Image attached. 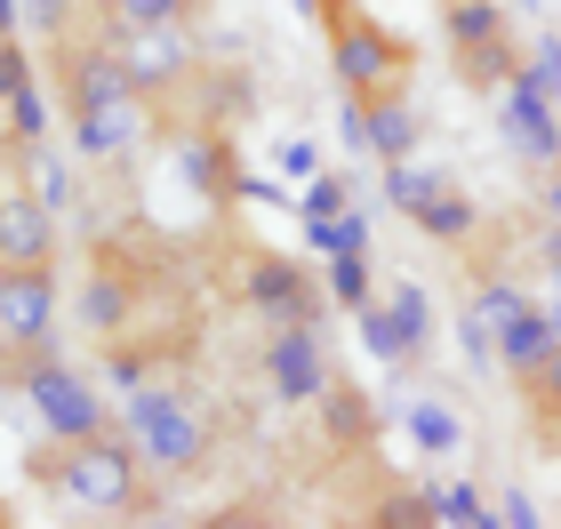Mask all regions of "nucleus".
Instances as JSON below:
<instances>
[{
    "label": "nucleus",
    "mask_w": 561,
    "mask_h": 529,
    "mask_svg": "<svg viewBox=\"0 0 561 529\" xmlns=\"http://www.w3.org/2000/svg\"><path fill=\"white\" fill-rule=\"evenodd\" d=\"M522 72H529V81H538L553 105H561V33H553V41H538V57H529Z\"/></svg>",
    "instance_id": "22"
},
{
    "label": "nucleus",
    "mask_w": 561,
    "mask_h": 529,
    "mask_svg": "<svg viewBox=\"0 0 561 529\" xmlns=\"http://www.w3.org/2000/svg\"><path fill=\"white\" fill-rule=\"evenodd\" d=\"M362 337H369V353L377 361H417L425 353V337H433V313H425V289L417 281H393L386 297H369L362 306Z\"/></svg>",
    "instance_id": "8"
},
{
    "label": "nucleus",
    "mask_w": 561,
    "mask_h": 529,
    "mask_svg": "<svg viewBox=\"0 0 561 529\" xmlns=\"http://www.w3.org/2000/svg\"><path fill=\"white\" fill-rule=\"evenodd\" d=\"M505 145H514L529 169H561V120H553V96L529 81V72H514V81H505Z\"/></svg>",
    "instance_id": "11"
},
{
    "label": "nucleus",
    "mask_w": 561,
    "mask_h": 529,
    "mask_svg": "<svg viewBox=\"0 0 561 529\" xmlns=\"http://www.w3.org/2000/svg\"><path fill=\"white\" fill-rule=\"evenodd\" d=\"M321 410H329V441H369V425H377V417H369V401H362V393H345L337 377H329Z\"/></svg>",
    "instance_id": "16"
},
{
    "label": "nucleus",
    "mask_w": 561,
    "mask_h": 529,
    "mask_svg": "<svg viewBox=\"0 0 561 529\" xmlns=\"http://www.w3.org/2000/svg\"><path fill=\"white\" fill-rule=\"evenodd\" d=\"M553 321H561V289H553Z\"/></svg>",
    "instance_id": "29"
},
{
    "label": "nucleus",
    "mask_w": 561,
    "mask_h": 529,
    "mask_svg": "<svg viewBox=\"0 0 561 529\" xmlns=\"http://www.w3.org/2000/svg\"><path fill=\"white\" fill-rule=\"evenodd\" d=\"M481 313H490V337H497V361L514 369V377H538L553 361V345H561V321L553 306H529V297L514 281H490L481 289Z\"/></svg>",
    "instance_id": "5"
},
{
    "label": "nucleus",
    "mask_w": 561,
    "mask_h": 529,
    "mask_svg": "<svg viewBox=\"0 0 561 529\" xmlns=\"http://www.w3.org/2000/svg\"><path fill=\"white\" fill-rule=\"evenodd\" d=\"M280 169H289V176H313V145H280Z\"/></svg>",
    "instance_id": "25"
},
{
    "label": "nucleus",
    "mask_w": 561,
    "mask_h": 529,
    "mask_svg": "<svg viewBox=\"0 0 561 529\" xmlns=\"http://www.w3.org/2000/svg\"><path fill=\"white\" fill-rule=\"evenodd\" d=\"M386 193H393V209H410L433 241H466L473 233V200L449 185V176H433V169H410V161H393L386 176Z\"/></svg>",
    "instance_id": "9"
},
{
    "label": "nucleus",
    "mask_w": 561,
    "mask_h": 529,
    "mask_svg": "<svg viewBox=\"0 0 561 529\" xmlns=\"http://www.w3.org/2000/svg\"><path fill=\"white\" fill-rule=\"evenodd\" d=\"M24 401H33V417L48 425L57 441H81V434H105V401H96V386L81 369H65V361H33V377H24Z\"/></svg>",
    "instance_id": "7"
},
{
    "label": "nucleus",
    "mask_w": 561,
    "mask_h": 529,
    "mask_svg": "<svg viewBox=\"0 0 561 529\" xmlns=\"http://www.w3.org/2000/svg\"><path fill=\"white\" fill-rule=\"evenodd\" d=\"M401 425L417 434V449H457V441H466V434H457V417L442 410V401H410V410H401Z\"/></svg>",
    "instance_id": "18"
},
{
    "label": "nucleus",
    "mask_w": 561,
    "mask_h": 529,
    "mask_svg": "<svg viewBox=\"0 0 561 529\" xmlns=\"http://www.w3.org/2000/svg\"><path fill=\"white\" fill-rule=\"evenodd\" d=\"M185 0H121V24H176Z\"/></svg>",
    "instance_id": "23"
},
{
    "label": "nucleus",
    "mask_w": 561,
    "mask_h": 529,
    "mask_svg": "<svg viewBox=\"0 0 561 529\" xmlns=\"http://www.w3.org/2000/svg\"><path fill=\"white\" fill-rule=\"evenodd\" d=\"M129 441H137V458L145 465H161V473H185L201 449H209V425H201L193 410V393L185 386H169V377H137L129 386Z\"/></svg>",
    "instance_id": "2"
},
{
    "label": "nucleus",
    "mask_w": 561,
    "mask_h": 529,
    "mask_svg": "<svg viewBox=\"0 0 561 529\" xmlns=\"http://www.w3.org/2000/svg\"><path fill=\"white\" fill-rule=\"evenodd\" d=\"M96 9H113V16H121V0H96Z\"/></svg>",
    "instance_id": "28"
},
{
    "label": "nucleus",
    "mask_w": 561,
    "mask_h": 529,
    "mask_svg": "<svg viewBox=\"0 0 561 529\" xmlns=\"http://www.w3.org/2000/svg\"><path fill=\"white\" fill-rule=\"evenodd\" d=\"M48 330H57V281H48V265H9L0 273V337L48 345Z\"/></svg>",
    "instance_id": "13"
},
{
    "label": "nucleus",
    "mask_w": 561,
    "mask_h": 529,
    "mask_svg": "<svg viewBox=\"0 0 561 529\" xmlns=\"http://www.w3.org/2000/svg\"><path fill=\"white\" fill-rule=\"evenodd\" d=\"M321 265H329V297L345 313H362L369 306V257H321Z\"/></svg>",
    "instance_id": "20"
},
{
    "label": "nucleus",
    "mask_w": 561,
    "mask_h": 529,
    "mask_svg": "<svg viewBox=\"0 0 561 529\" xmlns=\"http://www.w3.org/2000/svg\"><path fill=\"white\" fill-rule=\"evenodd\" d=\"M0 521H9V514H0Z\"/></svg>",
    "instance_id": "31"
},
{
    "label": "nucleus",
    "mask_w": 561,
    "mask_h": 529,
    "mask_svg": "<svg viewBox=\"0 0 561 529\" xmlns=\"http://www.w3.org/2000/svg\"><path fill=\"white\" fill-rule=\"evenodd\" d=\"M433 521H457V529H481V521H497V506H481V490L473 482H457L433 497Z\"/></svg>",
    "instance_id": "21"
},
{
    "label": "nucleus",
    "mask_w": 561,
    "mask_h": 529,
    "mask_svg": "<svg viewBox=\"0 0 561 529\" xmlns=\"http://www.w3.org/2000/svg\"><path fill=\"white\" fill-rule=\"evenodd\" d=\"M137 465H145L137 441L81 434V441H65V458H57V490L89 514H129L137 506Z\"/></svg>",
    "instance_id": "3"
},
{
    "label": "nucleus",
    "mask_w": 561,
    "mask_h": 529,
    "mask_svg": "<svg viewBox=\"0 0 561 529\" xmlns=\"http://www.w3.org/2000/svg\"><path fill=\"white\" fill-rule=\"evenodd\" d=\"M538 257H546V273H553V289H561V225L546 233V249H538Z\"/></svg>",
    "instance_id": "26"
},
{
    "label": "nucleus",
    "mask_w": 561,
    "mask_h": 529,
    "mask_svg": "<svg viewBox=\"0 0 561 529\" xmlns=\"http://www.w3.org/2000/svg\"><path fill=\"white\" fill-rule=\"evenodd\" d=\"M257 369H265L273 401H321L329 377H337L329 369V345H321V321H280V330H265Z\"/></svg>",
    "instance_id": "6"
},
{
    "label": "nucleus",
    "mask_w": 561,
    "mask_h": 529,
    "mask_svg": "<svg viewBox=\"0 0 561 529\" xmlns=\"http://www.w3.org/2000/svg\"><path fill=\"white\" fill-rule=\"evenodd\" d=\"M297 209H305V225H329V217H345L353 209V193H345V176L337 169H313V176H305V200H297Z\"/></svg>",
    "instance_id": "19"
},
{
    "label": "nucleus",
    "mask_w": 561,
    "mask_h": 529,
    "mask_svg": "<svg viewBox=\"0 0 561 529\" xmlns=\"http://www.w3.org/2000/svg\"><path fill=\"white\" fill-rule=\"evenodd\" d=\"M313 9H321V0H313Z\"/></svg>",
    "instance_id": "30"
},
{
    "label": "nucleus",
    "mask_w": 561,
    "mask_h": 529,
    "mask_svg": "<svg viewBox=\"0 0 561 529\" xmlns=\"http://www.w3.org/2000/svg\"><path fill=\"white\" fill-rule=\"evenodd\" d=\"M48 249H57V209H48L41 193L9 185L0 193V273L9 265H48Z\"/></svg>",
    "instance_id": "14"
},
{
    "label": "nucleus",
    "mask_w": 561,
    "mask_h": 529,
    "mask_svg": "<svg viewBox=\"0 0 561 529\" xmlns=\"http://www.w3.org/2000/svg\"><path fill=\"white\" fill-rule=\"evenodd\" d=\"M121 65H129V81L145 89V96H161V89H176L193 72V41L176 33V24H121Z\"/></svg>",
    "instance_id": "10"
},
{
    "label": "nucleus",
    "mask_w": 561,
    "mask_h": 529,
    "mask_svg": "<svg viewBox=\"0 0 561 529\" xmlns=\"http://www.w3.org/2000/svg\"><path fill=\"white\" fill-rule=\"evenodd\" d=\"M553 441H561V434H553Z\"/></svg>",
    "instance_id": "32"
},
{
    "label": "nucleus",
    "mask_w": 561,
    "mask_h": 529,
    "mask_svg": "<svg viewBox=\"0 0 561 529\" xmlns=\"http://www.w3.org/2000/svg\"><path fill=\"white\" fill-rule=\"evenodd\" d=\"M362 145H369V153H386V169L410 161V153H417V120H410V105H401V96H393V105H362Z\"/></svg>",
    "instance_id": "15"
},
{
    "label": "nucleus",
    "mask_w": 561,
    "mask_h": 529,
    "mask_svg": "<svg viewBox=\"0 0 561 529\" xmlns=\"http://www.w3.org/2000/svg\"><path fill=\"white\" fill-rule=\"evenodd\" d=\"M546 209H553V225H561V169H546Z\"/></svg>",
    "instance_id": "27"
},
{
    "label": "nucleus",
    "mask_w": 561,
    "mask_h": 529,
    "mask_svg": "<svg viewBox=\"0 0 561 529\" xmlns=\"http://www.w3.org/2000/svg\"><path fill=\"white\" fill-rule=\"evenodd\" d=\"M321 24H329V57H337V81L353 105H393L401 81H410V41L369 24L353 0H321Z\"/></svg>",
    "instance_id": "1"
},
{
    "label": "nucleus",
    "mask_w": 561,
    "mask_h": 529,
    "mask_svg": "<svg viewBox=\"0 0 561 529\" xmlns=\"http://www.w3.org/2000/svg\"><path fill=\"white\" fill-rule=\"evenodd\" d=\"M249 306L265 313V330H280V321H321V289H313L305 265H289L280 249H265V257L249 265Z\"/></svg>",
    "instance_id": "12"
},
{
    "label": "nucleus",
    "mask_w": 561,
    "mask_h": 529,
    "mask_svg": "<svg viewBox=\"0 0 561 529\" xmlns=\"http://www.w3.org/2000/svg\"><path fill=\"white\" fill-rule=\"evenodd\" d=\"M449 16V48H457V72L473 89H505L522 72L514 57V24H505V0H442Z\"/></svg>",
    "instance_id": "4"
},
{
    "label": "nucleus",
    "mask_w": 561,
    "mask_h": 529,
    "mask_svg": "<svg viewBox=\"0 0 561 529\" xmlns=\"http://www.w3.org/2000/svg\"><path fill=\"white\" fill-rule=\"evenodd\" d=\"M313 249H321V257H369V217L345 209V217L313 225Z\"/></svg>",
    "instance_id": "17"
},
{
    "label": "nucleus",
    "mask_w": 561,
    "mask_h": 529,
    "mask_svg": "<svg viewBox=\"0 0 561 529\" xmlns=\"http://www.w3.org/2000/svg\"><path fill=\"white\" fill-rule=\"evenodd\" d=\"M497 521H505V529H529V521H538V506L514 490V497H497Z\"/></svg>",
    "instance_id": "24"
}]
</instances>
